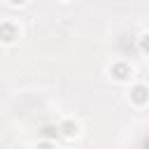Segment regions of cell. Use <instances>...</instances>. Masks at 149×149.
<instances>
[{
  "mask_svg": "<svg viewBox=\"0 0 149 149\" xmlns=\"http://www.w3.org/2000/svg\"><path fill=\"white\" fill-rule=\"evenodd\" d=\"M133 93H135V100H137V102H142V100L147 98V95H144V93H147V91H144V86H137Z\"/></svg>",
  "mask_w": 149,
  "mask_h": 149,
  "instance_id": "cell-1",
  "label": "cell"
}]
</instances>
